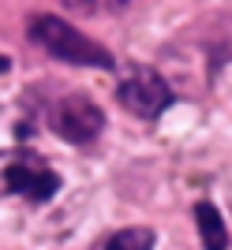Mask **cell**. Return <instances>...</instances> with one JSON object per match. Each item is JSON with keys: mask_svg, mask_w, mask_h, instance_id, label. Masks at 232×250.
<instances>
[{"mask_svg": "<svg viewBox=\"0 0 232 250\" xmlns=\"http://www.w3.org/2000/svg\"><path fill=\"white\" fill-rule=\"evenodd\" d=\"M195 228H199V239L206 250H229V231H225L221 209L213 202H195Z\"/></svg>", "mask_w": 232, "mask_h": 250, "instance_id": "obj_5", "label": "cell"}, {"mask_svg": "<svg viewBox=\"0 0 232 250\" xmlns=\"http://www.w3.org/2000/svg\"><path fill=\"white\" fill-rule=\"evenodd\" d=\"M11 71V56H4V52H0V75H8Z\"/></svg>", "mask_w": 232, "mask_h": 250, "instance_id": "obj_7", "label": "cell"}, {"mask_svg": "<svg viewBox=\"0 0 232 250\" xmlns=\"http://www.w3.org/2000/svg\"><path fill=\"white\" fill-rule=\"evenodd\" d=\"M26 34H30L34 45H42L49 56L64 63H75V67H101V71H113L116 60L105 45H97L94 38H86L83 30H75L71 22H64L53 11H34L30 22H26Z\"/></svg>", "mask_w": 232, "mask_h": 250, "instance_id": "obj_1", "label": "cell"}, {"mask_svg": "<svg viewBox=\"0 0 232 250\" xmlns=\"http://www.w3.org/2000/svg\"><path fill=\"white\" fill-rule=\"evenodd\" d=\"M53 131L71 142V146H90L97 142V135L105 131V112L101 104L94 101L90 94H68L53 104V116H49Z\"/></svg>", "mask_w": 232, "mask_h": 250, "instance_id": "obj_2", "label": "cell"}, {"mask_svg": "<svg viewBox=\"0 0 232 250\" xmlns=\"http://www.w3.org/2000/svg\"><path fill=\"white\" fill-rule=\"evenodd\" d=\"M4 187L11 194H19V198L34 202V206H42L60 190V176L42 161H11L4 168Z\"/></svg>", "mask_w": 232, "mask_h": 250, "instance_id": "obj_4", "label": "cell"}, {"mask_svg": "<svg viewBox=\"0 0 232 250\" xmlns=\"http://www.w3.org/2000/svg\"><path fill=\"white\" fill-rule=\"evenodd\" d=\"M154 243H158V235H154V228H120L113 235V239L105 243V250H154Z\"/></svg>", "mask_w": 232, "mask_h": 250, "instance_id": "obj_6", "label": "cell"}, {"mask_svg": "<svg viewBox=\"0 0 232 250\" xmlns=\"http://www.w3.org/2000/svg\"><path fill=\"white\" fill-rule=\"evenodd\" d=\"M116 101L124 104L131 116H139V120H158L176 97H172V86L165 83L154 67H135L131 75L120 79Z\"/></svg>", "mask_w": 232, "mask_h": 250, "instance_id": "obj_3", "label": "cell"}]
</instances>
